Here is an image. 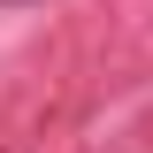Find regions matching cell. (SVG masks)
Wrapping results in <instances>:
<instances>
[{"instance_id":"obj_1","label":"cell","mask_w":153,"mask_h":153,"mask_svg":"<svg viewBox=\"0 0 153 153\" xmlns=\"http://www.w3.org/2000/svg\"><path fill=\"white\" fill-rule=\"evenodd\" d=\"M0 8H38V0H0Z\"/></svg>"}]
</instances>
